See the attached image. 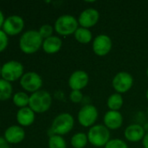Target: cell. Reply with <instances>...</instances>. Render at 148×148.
I'll use <instances>...</instances> for the list:
<instances>
[{"instance_id": "cell-1", "label": "cell", "mask_w": 148, "mask_h": 148, "mask_svg": "<svg viewBox=\"0 0 148 148\" xmlns=\"http://www.w3.org/2000/svg\"><path fill=\"white\" fill-rule=\"evenodd\" d=\"M44 39L37 30L24 32L19 40V48L25 54H33L39 50L43 45Z\"/></svg>"}, {"instance_id": "cell-2", "label": "cell", "mask_w": 148, "mask_h": 148, "mask_svg": "<svg viewBox=\"0 0 148 148\" xmlns=\"http://www.w3.org/2000/svg\"><path fill=\"white\" fill-rule=\"evenodd\" d=\"M52 103L51 94L45 90H38L30 96L29 108L36 114L47 112Z\"/></svg>"}, {"instance_id": "cell-3", "label": "cell", "mask_w": 148, "mask_h": 148, "mask_svg": "<svg viewBox=\"0 0 148 148\" xmlns=\"http://www.w3.org/2000/svg\"><path fill=\"white\" fill-rule=\"evenodd\" d=\"M89 143L95 147H105L111 140L110 130L104 124H95L87 133Z\"/></svg>"}, {"instance_id": "cell-4", "label": "cell", "mask_w": 148, "mask_h": 148, "mask_svg": "<svg viewBox=\"0 0 148 148\" xmlns=\"http://www.w3.org/2000/svg\"><path fill=\"white\" fill-rule=\"evenodd\" d=\"M53 27L58 35L62 36H69L71 35H74L76 30L79 29V24L75 16L65 14L58 17Z\"/></svg>"}, {"instance_id": "cell-5", "label": "cell", "mask_w": 148, "mask_h": 148, "mask_svg": "<svg viewBox=\"0 0 148 148\" xmlns=\"http://www.w3.org/2000/svg\"><path fill=\"white\" fill-rule=\"evenodd\" d=\"M75 124V121L73 116L69 113H62L57 115L52 123L51 127V132L52 133L51 135H60L64 136L68 134L73 128Z\"/></svg>"}, {"instance_id": "cell-6", "label": "cell", "mask_w": 148, "mask_h": 148, "mask_svg": "<svg viewBox=\"0 0 148 148\" xmlns=\"http://www.w3.org/2000/svg\"><path fill=\"white\" fill-rule=\"evenodd\" d=\"M98 118V108L92 104L84 105L78 113V121L83 127H92L95 125Z\"/></svg>"}, {"instance_id": "cell-7", "label": "cell", "mask_w": 148, "mask_h": 148, "mask_svg": "<svg viewBox=\"0 0 148 148\" xmlns=\"http://www.w3.org/2000/svg\"><path fill=\"white\" fill-rule=\"evenodd\" d=\"M134 80L133 75L126 71H121L117 73L112 81V86L116 93L125 94L127 93L133 88Z\"/></svg>"}, {"instance_id": "cell-8", "label": "cell", "mask_w": 148, "mask_h": 148, "mask_svg": "<svg viewBox=\"0 0 148 148\" xmlns=\"http://www.w3.org/2000/svg\"><path fill=\"white\" fill-rule=\"evenodd\" d=\"M24 75V66L17 61H10L2 67L1 76L3 80L10 82L18 80Z\"/></svg>"}, {"instance_id": "cell-9", "label": "cell", "mask_w": 148, "mask_h": 148, "mask_svg": "<svg viewBox=\"0 0 148 148\" xmlns=\"http://www.w3.org/2000/svg\"><path fill=\"white\" fill-rule=\"evenodd\" d=\"M92 51L100 57L107 56L113 49V40L106 34L98 35L92 41Z\"/></svg>"}, {"instance_id": "cell-10", "label": "cell", "mask_w": 148, "mask_h": 148, "mask_svg": "<svg viewBox=\"0 0 148 148\" xmlns=\"http://www.w3.org/2000/svg\"><path fill=\"white\" fill-rule=\"evenodd\" d=\"M20 85L24 90L33 94L40 90L43 85V80L38 73L28 72L24 74V75L21 77Z\"/></svg>"}, {"instance_id": "cell-11", "label": "cell", "mask_w": 148, "mask_h": 148, "mask_svg": "<svg viewBox=\"0 0 148 148\" xmlns=\"http://www.w3.org/2000/svg\"><path fill=\"white\" fill-rule=\"evenodd\" d=\"M99 12L94 8H87L84 10L79 16L78 21L79 27L89 29L95 26L99 21Z\"/></svg>"}, {"instance_id": "cell-12", "label": "cell", "mask_w": 148, "mask_h": 148, "mask_svg": "<svg viewBox=\"0 0 148 148\" xmlns=\"http://www.w3.org/2000/svg\"><path fill=\"white\" fill-rule=\"evenodd\" d=\"M89 83V75L81 69H78L71 74L68 79V86L72 90H82Z\"/></svg>"}, {"instance_id": "cell-13", "label": "cell", "mask_w": 148, "mask_h": 148, "mask_svg": "<svg viewBox=\"0 0 148 148\" xmlns=\"http://www.w3.org/2000/svg\"><path fill=\"white\" fill-rule=\"evenodd\" d=\"M24 27V19L19 16H10L4 20L3 25V30L6 35L16 36L19 34Z\"/></svg>"}, {"instance_id": "cell-14", "label": "cell", "mask_w": 148, "mask_h": 148, "mask_svg": "<svg viewBox=\"0 0 148 148\" xmlns=\"http://www.w3.org/2000/svg\"><path fill=\"white\" fill-rule=\"evenodd\" d=\"M147 132L145 128L140 124H131L124 131L125 139L132 143L142 141Z\"/></svg>"}, {"instance_id": "cell-15", "label": "cell", "mask_w": 148, "mask_h": 148, "mask_svg": "<svg viewBox=\"0 0 148 148\" xmlns=\"http://www.w3.org/2000/svg\"><path fill=\"white\" fill-rule=\"evenodd\" d=\"M104 125L109 130H117L120 128L123 125L124 119L123 115L120 111H107L103 118Z\"/></svg>"}, {"instance_id": "cell-16", "label": "cell", "mask_w": 148, "mask_h": 148, "mask_svg": "<svg viewBox=\"0 0 148 148\" xmlns=\"http://www.w3.org/2000/svg\"><path fill=\"white\" fill-rule=\"evenodd\" d=\"M25 137L24 130L19 126H11L4 132V139L8 143L17 144L24 140Z\"/></svg>"}, {"instance_id": "cell-17", "label": "cell", "mask_w": 148, "mask_h": 148, "mask_svg": "<svg viewBox=\"0 0 148 148\" xmlns=\"http://www.w3.org/2000/svg\"><path fill=\"white\" fill-rule=\"evenodd\" d=\"M62 46L63 42L61 38L57 36H52L44 40L42 48L46 54H56L61 49Z\"/></svg>"}, {"instance_id": "cell-18", "label": "cell", "mask_w": 148, "mask_h": 148, "mask_svg": "<svg viewBox=\"0 0 148 148\" xmlns=\"http://www.w3.org/2000/svg\"><path fill=\"white\" fill-rule=\"evenodd\" d=\"M17 121L19 125L29 127L35 121V113L29 107L20 108L17 114Z\"/></svg>"}, {"instance_id": "cell-19", "label": "cell", "mask_w": 148, "mask_h": 148, "mask_svg": "<svg viewBox=\"0 0 148 148\" xmlns=\"http://www.w3.org/2000/svg\"><path fill=\"white\" fill-rule=\"evenodd\" d=\"M74 38L75 40L81 43V44H88L92 40V33L89 29L79 27V29L74 33Z\"/></svg>"}, {"instance_id": "cell-20", "label": "cell", "mask_w": 148, "mask_h": 148, "mask_svg": "<svg viewBox=\"0 0 148 148\" xmlns=\"http://www.w3.org/2000/svg\"><path fill=\"white\" fill-rule=\"evenodd\" d=\"M106 104H107V108H109V110L120 111L124 104V99H123L122 95L118 94V93L112 94L108 97Z\"/></svg>"}, {"instance_id": "cell-21", "label": "cell", "mask_w": 148, "mask_h": 148, "mask_svg": "<svg viewBox=\"0 0 148 148\" xmlns=\"http://www.w3.org/2000/svg\"><path fill=\"white\" fill-rule=\"evenodd\" d=\"M88 143L87 134L82 132L76 133L71 138V145L73 148H85Z\"/></svg>"}, {"instance_id": "cell-22", "label": "cell", "mask_w": 148, "mask_h": 148, "mask_svg": "<svg viewBox=\"0 0 148 148\" xmlns=\"http://www.w3.org/2000/svg\"><path fill=\"white\" fill-rule=\"evenodd\" d=\"M12 94V86L10 82L0 79V101H6L10 98Z\"/></svg>"}, {"instance_id": "cell-23", "label": "cell", "mask_w": 148, "mask_h": 148, "mask_svg": "<svg viewBox=\"0 0 148 148\" xmlns=\"http://www.w3.org/2000/svg\"><path fill=\"white\" fill-rule=\"evenodd\" d=\"M30 102V96L24 92H17L13 96V103L18 108H26L29 106Z\"/></svg>"}, {"instance_id": "cell-24", "label": "cell", "mask_w": 148, "mask_h": 148, "mask_svg": "<svg viewBox=\"0 0 148 148\" xmlns=\"http://www.w3.org/2000/svg\"><path fill=\"white\" fill-rule=\"evenodd\" d=\"M49 148H67L66 141L60 135H51L48 140Z\"/></svg>"}, {"instance_id": "cell-25", "label": "cell", "mask_w": 148, "mask_h": 148, "mask_svg": "<svg viewBox=\"0 0 148 148\" xmlns=\"http://www.w3.org/2000/svg\"><path fill=\"white\" fill-rule=\"evenodd\" d=\"M104 148H128L126 142L121 139H111Z\"/></svg>"}, {"instance_id": "cell-26", "label": "cell", "mask_w": 148, "mask_h": 148, "mask_svg": "<svg viewBox=\"0 0 148 148\" xmlns=\"http://www.w3.org/2000/svg\"><path fill=\"white\" fill-rule=\"evenodd\" d=\"M53 31H54V27H52L50 24H44L38 29V33L40 34V36L44 40L52 36Z\"/></svg>"}, {"instance_id": "cell-27", "label": "cell", "mask_w": 148, "mask_h": 148, "mask_svg": "<svg viewBox=\"0 0 148 148\" xmlns=\"http://www.w3.org/2000/svg\"><path fill=\"white\" fill-rule=\"evenodd\" d=\"M69 99L72 103L79 104L83 101L84 95H83L82 91H80V90H72L69 95Z\"/></svg>"}, {"instance_id": "cell-28", "label": "cell", "mask_w": 148, "mask_h": 148, "mask_svg": "<svg viewBox=\"0 0 148 148\" xmlns=\"http://www.w3.org/2000/svg\"><path fill=\"white\" fill-rule=\"evenodd\" d=\"M8 45V36L3 30L0 29V52L3 51Z\"/></svg>"}, {"instance_id": "cell-29", "label": "cell", "mask_w": 148, "mask_h": 148, "mask_svg": "<svg viewBox=\"0 0 148 148\" xmlns=\"http://www.w3.org/2000/svg\"><path fill=\"white\" fill-rule=\"evenodd\" d=\"M0 148H10L9 143L3 137H0Z\"/></svg>"}, {"instance_id": "cell-30", "label": "cell", "mask_w": 148, "mask_h": 148, "mask_svg": "<svg viewBox=\"0 0 148 148\" xmlns=\"http://www.w3.org/2000/svg\"><path fill=\"white\" fill-rule=\"evenodd\" d=\"M142 145H143L144 148H148V131L147 132V134L142 140Z\"/></svg>"}, {"instance_id": "cell-31", "label": "cell", "mask_w": 148, "mask_h": 148, "mask_svg": "<svg viewBox=\"0 0 148 148\" xmlns=\"http://www.w3.org/2000/svg\"><path fill=\"white\" fill-rule=\"evenodd\" d=\"M4 16H3V12L0 10V28L3 25V23H4Z\"/></svg>"}, {"instance_id": "cell-32", "label": "cell", "mask_w": 148, "mask_h": 148, "mask_svg": "<svg viewBox=\"0 0 148 148\" xmlns=\"http://www.w3.org/2000/svg\"><path fill=\"white\" fill-rule=\"evenodd\" d=\"M146 98H147V100L148 101V88L147 89V92H146Z\"/></svg>"}, {"instance_id": "cell-33", "label": "cell", "mask_w": 148, "mask_h": 148, "mask_svg": "<svg viewBox=\"0 0 148 148\" xmlns=\"http://www.w3.org/2000/svg\"><path fill=\"white\" fill-rule=\"evenodd\" d=\"M1 73H2V68L0 67V76H1Z\"/></svg>"}, {"instance_id": "cell-34", "label": "cell", "mask_w": 148, "mask_h": 148, "mask_svg": "<svg viewBox=\"0 0 148 148\" xmlns=\"http://www.w3.org/2000/svg\"><path fill=\"white\" fill-rule=\"evenodd\" d=\"M147 77H148V68H147Z\"/></svg>"}, {"instance_id": "cell-35", "label": "cell", "mask_w": 148, "mask_h": 148, "mask_svg": "<svg viewBox=\"0 0 148 148\" xmlns=\"http://www.w3.org/2000/svg\"><path fill=\"white\" fill-rule=\"evenodd\" d=\"M147 116H148V107H147Z\"/></svg>"}]
</instances>
